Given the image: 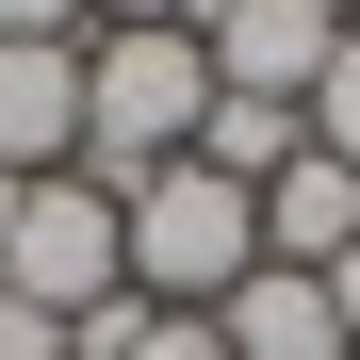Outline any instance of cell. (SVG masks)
Returning <instances> with one entry per match:
<instances>
[{"label": "cell", "mask_w": 360, "mask_h": 360, "mask_svg": "<svg viewBox=\"0 0 360 360\" xmlns=\"http://www.w3.org/2000/svg\"><path fill=\"white\" fill-rule=\"evenodd\" d=\"M213 115V49L197 33H82V180L98 197H131L197 148Z\"/></svg>", "instance_id": "cell-1"}, {"label": "cell", "mask_w": 360, "mask_h": 360, "mask_svg": "<svg viewBox=\"0 0 360 360\" xmlns=\"http://www.w3.org/2000/svg\"><path fill=\"white\" fill-rule=\"evenodd\" d=\"M115 229H131V295H148V311H213V295L262 262V197H246V180H213V164L131 180Z\"/></svg>", "instance_id": "cell-2"}, {"label": "cell", "mask_w": 360, "mask_h": 360, "mask_svg": "<svg viewBox=\"0 0 360 360\" xmlns=\"http://www.w3.org/2000/svg\"><path fill=\"white\" fill-rule=\"evenodd\" d=\"M0 295H33V311H98V295H131V229H115V197L82 164H49L17 229H0Z\"/></svg>", "instance_id": "cell-3"}, {"label": "cell", "mask_w": 360, "mask_h": 360, "mask_svg": "<svg viewBox=\"0 0 360 360\" xmlns=\"http://www.w3.org/2000/svg\"><path fill=\"white\" fill-rule=\"evenodd\" d=\"M180 33L213 49L229 98H311L344 49V0H180Z\"/></svg>", "instance_id": "cell-4"}, {"label": "cell", "mask_w": 360, "mask_h": 360, "mask_svg": "<svg viewBox=\"0 0 360 360\" xmlns=\"http://www.w3.org/2000/svg\"><path fill=\"white\" fill-rule=\"evenodd\" d=\"M213 344H229V360H360L311 262H246V278L213 295Z\"/></svg>", "instance_id": "cell-5"}, {"label": "cell", "mask_w": 360, "mask_h": 360, "mask_svg": "<svg viewBox=\"0 0 360 360\" xmlns=\"http://www.w3.org/2000/svg\"><path fill=\"white\" fill-rule=\"evenodd\" d=\"M82 164V49H0V180Z\"/></svg>", "instance_id": "cell-6"}, {"label": "cell", "mask_w": 360, "mask_h": 360, "mask_svg": "<svg viewBox=\"0 0 360 360\" xmlns=\"http://www.w3.org/2000/svg\"><path fill=\"white\" fill-rule=\"evenodd\" d=\"M344 246H360V164H328V148H295V164L262 180V262H311V278H328Z\"/></svg>", "instance_id": "cell-7"}, {"label": "cell", "mask_w": 360, "mask_h": 360, "mask_svg": "<svg viewBox=\"0 0 360 360\" xmlns=\"http://www.w3.org/2000/svg\"><path fill=\"white\" fill-rule=\"evenodd\" d=\"M295 148H311V131H295V98H229V82H213V115H197V148H180V164H213V180H246V197H262Z\"/></svg>", "instance_id": "cell-8"}, {"label": "cell", "mask_w": 360, "mask_h": 360, "mask_svg": "<svg viewBox=\"0 0 360 360\" xmlns=\"http://www.w3.org/2000/svg\"><path fill=\"white\" fill-rule=\"evenodd\" d=\"M295 131H311L328 164H360V33L328 49V82H311V98H295Z\"/></svg>", "instance_id": "cell-9"}, {"label": "cell", "mask_w": 360, "mask_h": 360, "mask_svg": "<svg viewBox=\"0 0 360 360\" xmlns=\"http://www.w3.org/2000/svg\"><path fill=\"white\" fill-rule=\"evenodd\" d=\"M0 49H82V0H0Z\"/></svg>", "instance_id": "cell-10"}, {"label": "cell", "mask_w": 360, "mask_h": 360, "mask_svg": "<svg viewBox=\"0 0 360 360\" xmlns=\"http://www.w3.org/2000/svg\"><path fill=\"white\" fill-rule=\"evenodd\" d=\"M0 360H66V311H33V295H0Z\"/></svg>", "instance_id": "cell-11"}, {"label": "cell", "mask_w": 360, "mask_h": 360, "mask_svg": "<svg viewBox=\"0 0 360 360\" xmlns=\"http://www.w3.org/2000/svg\"><path fill=\"white\" fill-rule=\"evenodd\" d=\"M82 33H180V0H82Z\"/></svg>", "instance_id": "cell-12"}, {"label": "cell", "mask_w": 360, "mask_h": 360, "mask_svg": "<svg viewBox=\"0 0 360 360\" xmlns=\"http://www.w3.org/2000/svg\"><path fill=\"white\" fill-rule=\"evenodd\" d=\"M328 311H344V344H360V246H344V262H328Z\"/></svg>", "instance_id": "cell-13"}, {"label": "cell", "mask_w": 360, "mask_h": 360, "mask_svg": "<svg viewBox=\"0 0 360 360\" xmlns=\"http://www.w3.org/2000/svg\"><path fill=\"white\" fill-rule=\"evenodd\" d=\"M344 33H360V0H344Z\"/></svg>", "instance_id": "cell-14"}]
</instances>
